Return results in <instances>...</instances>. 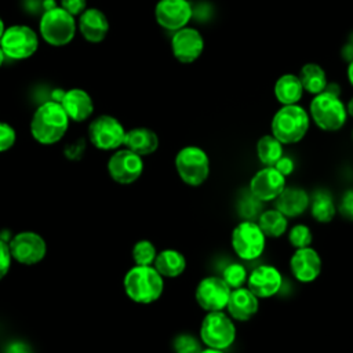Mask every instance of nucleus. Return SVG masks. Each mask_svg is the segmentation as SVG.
I'll return each mask as SVG.
<instances>
[{
	"label": "nucleus",
	"mask_w": 353,
	"mask_h": 353,
	"mask_svg": "<svg viewBox=\"0 0 353 353\" xmlns=\"http://www.w3.org/2000/svg\"><path fill=\"white\" fill-rule=\"evenodd\" d=\"M69 123L70 120L61 103L50 99L34 110L30 120V134L41 145H54L65 137Z\"/></svg>",
	"instance_id": "f257e3e1"
},
{
	"label": "nucleus",
	"mask_w": 353,
	"mask_h": 353,
	"mask_svg": "<svg viewBox=\"0 0 353 353\" xmlns=\"http://www.w3.org/2000/svg\"><path fill=\"white\" fill-rule=\"evenodd\" d=\"M123 287L127 296L142 305L156 302L164 291V277L150 266H132L124 276Z\"/></svg>",
	"instance_id": "f03ea898"
},
{
	"label": "nucleus",
	"mask_w": 353,
	"mask_h": 353,
	"mask_svg": "<svg viewBox=\"0 0 353 353\" xmlns=\"http://www.w3.org/2000/svg\"><path fill=\"white\" fill-rule=\"evenodd\" d=\"M310 116L309 113L295 105H283L274 114L270 123L272 135L277 138L283 145H292L302 141L309 130Z\"/></svg>",
	"instance_id": "7ed1b4c3"
},
{
	"label": "nucleus",
	"mask_w": 353,
	"mask_h": 353,
	"mask_svg": "<svg viewBox=\"0 0 353 353\" xmlns=\"http://www.w3.org/2000/svg\"><path fill=\"white\" fill-rule=\"evenodd\" d=\"M76 33V18L59 6L47 8L39 21V36L51 47L68 46Z\"/></svg>",
	"instance_id": "20e7f679"
},
{
	"label": "nucleus",
	"mask_w": 353,
	"mask_h": 353,
	"mask_svg": "<svg viewBox=\"0 0 353 353\" xmlns=\"http://www.w3.org/2000/svg\"><path fill=\"white\" fill-rule=\"evenodd\" d=\"M309 116L320 130L334 132L345 125L347 112L346 105L341 101L339 95L323 91L312 99Z\"/></svg>",
	"instance_id": "39448f33"
},
{
	"label": "nucleus",
	"mask_w": 353,
	"mask_h": 353,
	"mask_svg": "<svg viewBox=\"0 0 353 353\" xmlns=\"http://www.w3.org/2000/svg\"><path fill=\"white\" fill-rule=\"evenodd\" d=\"M175 170L179 179L192 188L203 185L210 175V159L204 149L188 145L175 154Z\"/></svg>",
	"instance_id": "423d86ee"
},
{
	"label": "nucleus",
	"mask_w": 353,
	"mask_h": 353,
	"mask_svg": "<svg viewBox=\"0 0 353 353\" xmlns=\"http://www.w3.org/2000/svg\"><path fill=\"white\" fill-rule=\"evenodd\" d=\"M200 341L207 347L226 350L236 339L233 319L223 310L207 312L200 324Z\"/></svg>",
	"instance_id": "0eeeda50"
},
{
	"label": "nucleus",
	"mask_w": 353,
	"mask_h": 353,
	"mask_svg": "<svg viewBox=\"0 0 353 353\" xmlns=\"http://www.w3.org/2000/svg\"><path fill=\"white\" fill-rule=\"evenodd\" d=\"M39 33L28 25H11L6 28L0 47L6 55V59L23 61L33 57L39 48Z\"/></svg>",
	"instance_id": "6e6552de"
},
{
	"label": "nucleus",
	"mask_w": 353,
	"mask_h": 353,
	"mask_svg": "<svg viewBox=\"0 0 353 353\" xmlns=\"http://www.w3.org/2000/svg\"><path fill=\"white\" fill-rule=\"evenodd\" d=\"M230 244L234 254L244 261H254L259 258L266 245V236L256 222L244 219L239 222L230 236Z\"/></svg>",
	"instance_id": "1a4fd4ad"
},
{
	"label": "nucleus",
	"mask_w": 353,
	"mask_h": 353,
	"mask_svg": "<svg viewBox=\"0 0 353 353\" xmlns=\"http://www.w3.org/2000/svg\"><path fill=\"white\" fill-rule=\"evenodd\" d=\"M125 128L110 114H101L88 124V139L99 150H116L124 143Z\"/></svg>",
	"instance_id": "9d476101"
},
{
	"label": "nucleus",
	"mask_w": 353,
	"mask_h": 353,
	"mask_svg": "<svg viewBox=\"0 0 353 353\" xmlns=\"http://www.w3.org/2000/svg\"><path fill=\"white\" fill-rule=\"evenodd\" d=\"M232 288L218 276L203 277L194 290L197 305L205 312L226 309Z\"/></svg>",
	"instance_id": "9b49d317"
},
{
	"label": "nucleus",
	"mask_w": 353,
	"mask_h": 353,
	"mask_svg": "<svg viewBox=\"0 0 353 353\" xmlns=\"http://www.w3.org/2000/svg\"><path fill=\"white\" fill-rule=\"evenodd\" d=\"M11 258L22 265H34L47 254L46 240L34 232H19L8 243Z\"/></svg>",
	"instance_id": "f8f14e48"
},
{
	"label": "nucleus",
	"mask_w": 353,
	"mask_h": 353,
	"mask_svg": "<svg viewBox=\"0 0 353 353\" xmlns=\"http://www.w3.org/2000/svg\"><path fill=\"white\" fill-rule=\"evenodd\" d=\"M108 172L114 182L120 185H130L142 175L143 160L139 154L127 148L119 149L108 161Z\"/></svg>",
	"instance_id": "ddd939ff"
},
{
	"label": "nucleus",
	"mask_w": 353,
	"mask_h": 353,
	"mask_svg": "<svg viewBox=\"0 0 353 353\" xmlns=\"http://www.w3.org/2000/svg\"><path fill=\"white\" fill-rule=\"evenodd\" d=\"M193 8L188 0H159L154 7L156 22L171 32L188 26Z\"/></svg>",
	"instance_id": "4468645a"
},
{
	"label": "nucleus",
	"mask_w": 353,
	"mask_h": 353,
	"mask_svg": "<svg viewBox=\"0 0 353 353\" xmlns=\"http://www.w3.org/2000/svg\"><path fill=\"white\" fill-rule=\"evenodd\" d=\"M171 51L181 63H193L204 51V39L197 29L185 26L174 32L171 37Z\"/></svg>",
	"instance_id": "2eb2a0df"
},
{
	"label": "nucleus",
	"mask_w": 353,
	"mask_h": 353,
	"mask_svg": "<svg viewBox=\"0 0 353 353\" xmlns=\"http://www.w3.org/2000/svg\"><path fill=\"white\" fill-rule=\"evenodd\" d=\"M285 188V176L274 167H263L250 181V193L259 201H274Z\"/></svg>",
	"instance_id": "dca6fc26"
},
{
	"label": "nucleus",
	"mask_w": 353,
	"mask_h": 353,
	"mask_svg": "<svg viewBox=\"0 0 353 353\" xmlns=\"http://www.w3.org/2000/svg\"><path fill=\"white\" fill-rule=\"evenodd\" d=\"M283 285L280 270L272 265L256 266L247 277L248 290L259 299L274 296Z\"/></svg>",
	"instance_id": "f3484780"
},
{
	"label": "nucleus",
	"mask_w": 353,
	"mask_h": 353,
	"mask_svg": "<svg viewBox=\"0 0 353 353\" xmlns=\"http://www.w3.org/2000/svg\"><path fill=\"white\" fill-rule=\"evenodd\" d=\"M321 258L312 247L296 248L290 258V270L302 284L313 283L321 273Z\"/></svg>",
	"instance_id": "a211bd4d"
},
{
	"label": "nucleus",
	"mask_w": 353,
	"mask_h": 353,
	"mask_svg": "<svg viewBox=\"0 0 353 353\" xmlns=\"http://www.w3.org/2000/svg\"><path fill=\"white\" fill-rule=\"evenodd\" d=\"M109 28L108 17L97 7H87L77 17V30L88 43L98 44L103 41L109 33Z\"/></svg>",
	"instance_id": "6ab92c4d"
},
{
	"label": "nucleus",
	"mask_w": 353,
	"mask_h": 353,
	"mask_svg": "<svg viewBox=\"0 0 353 353\" xmlns=\"http://www.w3.org/2000/svg\"><path fill=\"white\" fill-rule=\"evenodd\" d=\"M59 103L70 121H85L94 113V101L83 88L76 87L65 91Z\"/></svg>",
	"instance_id": "aec40b11"
},
{
	"label": "nucleus",
	"mask_w": 353,
	"mask_h": 353,
	"mask_svg": "<svg viewBox=\"0 0 353 353\" xmlns=\"http://www.w3.org/2000/svg\"><path fill=\"white\" fill-rule=\"evenodd\" d=\"M259 309V298H256L248 287H239L230 291L226 305L228 314L236 321L251 320Z\"/></svg>",
	"instance_id": "412c9836"
},
{
	"label": "nucleus",
	"mask_w": 353,
	"mask_h": 353,
	"mask_svg": "<svg viewBox=\"0 0 353 353\" xmlns=\"http://www.w3.org/2000/svg\"><path fill=\"white\" fill-rule=\"evenodd\" d=\"M310 197L306 190L298 186H285L274 199V208L287 218H296L309 208Z\"/></svg>",
	"instance_id": "4be33fe9"
},
{
	"label": "nucleus",
	"mask_w": 353,
	"mask_h": 353,
	"mask_svg": "<svg viewBox=\"0 0 353 353\" xmlns=\"http://www.w3.org/2000/svg\"><path fill=\"white\" fill-rule=\"evenodd\" d=\"M127 149L142 156H149L154 153L159 148V137L157 134L146 127H135L125 131L124 143Z\"/></svg>",
	"instance_id": "5701e85b"
},
{
	"label": "nucleus",
	"mask_w": 353,
	"mask_h": 353,
	"mask_svg": "<svg viewBox=\"0 0 353 353\" xmlns=\"http://www.w3.org/2000/svg\"><path fill=\"white\" fill-rule=\"evenodd\" d=\"M153 268L167 279H175L181 276L186 269L185 255L174 248H165L157 252L153 262Z\"/></svg>",
	"instance_id": "b1692460"
},
{
	"label": "nucleus",
	"mask_w": 353,
	"mask_h": 353,
	"mask_svg": "<svg viewBox=\"0 0 353 353\" xmlns=\"http://www.w3.org/2000/svg\"><path fill=\"white\" fill-rule=\"evenodd\" d=\"M273 92L281 105H295L302 99L303 87L296 74L284 73L276 80Z\"/></svg>",
	"instance_id": "393cba45"
},
{
	"label": "nucleus",
	"mask_w": 353,
	"mask_h": 353,
	"mask_svg": "<svg viewBox=\"0 0 353 353\" xmlns=\"http://www.w3.org/2000/svg\"><path fill=\"white\" fill-rule=\"evenodd\" d=\"M298 77L303 87V91L312 95H317L325 91V87L328 84L325 70L319 63H314V62L305 63L301 68Z\"/></svg>",
	"instance_id": "a878e982"
},
{
	"label": "nucleus",
	"mask_w": 353,
	"mask_h": 353,
	"mask_svg": "<svg viewBox=\"0 0 353 353\" xmlns=\"http://www.w3.org/2000/svg\"><path fill=\"white\" fill-rule=\"evenodd\" d=\"M309 208L313 219L320 223H328L335 218L336 207L332 196L325 190H317L309 201Z\"/></svg>",
	"instance_id": "bb28decb"
},
{
	"label": "nucleus",
	"mask_w": 353,
	"mask_h": 353,
	"mask_svg": "<svg viewBox=\"0 0 353 353\" xmlns=\"http://www.w3.org/2000/svg\"><path fill=\"white\" fill-rule=\"evenodd\" d=\"M258 226L261 228V230L263 232V234L266 237L277 239V237L283 236L287 232L288 218L285 215H283L276 208L266 210V211H262L259 214Z\"/></svg>",
	"instance_id": "cd10ccee"
},
{
	"label": "nucleus",
	"mask_w": 353,
	"mask_h": 353,
	"mask_svg": "<svg viewBox=\"0 0 353 353\" xmlns=\"http://www.w3.org/2000/svg\"><path fill=\"white\" fill-rule=\"evenodd\" d=\"M256 156L265 167H273L284 156L283 143L272 134H266L256 142Z\"/></svg>",
	"instance_id": "c85d7f7f"
},
{
	"label": "nucleus",
	"mask_w": 353,
	"mask_h": 353,
	"mask_svg": "<svg viewBox=\"0 0 353 353\" xmlns=\"http://www.w3.org/2000/svg\"><path fill=\"white\" fill-rule=\"evenodd\" d=\"M132 259L135 265H141V266H150L153 265L156 255H157V250L154 247V244L149 240H139L134 244L132 251H131Z\"/></svg>",
	"instance_id": "c756f323"
},
{
	"label": "nucleus",
	"mask_w": 353,
	"mask_h": 353,
	"mask_svg": "<svg viewBox=\"0 0 353 353\" xmlns=\"http://www.w3.org/2000/svg\"><path fill=\"white\" fill-rule=\"evenodd\" d=\"M221 277L232 290H234L239 287H244V284H247L248 273L244 265L239 262H232L223 268Z\"/></svg>",
	"instance_id": "7c9ffc66"
},
{
	"label": "nucleus",
	"mask_w": 353,
	"mask_h": 353,
	"mask_svg": "<svg viewBox=\"0 0 353 353\" xmlns=\"http://www.w3.org/2000/svg\"><path fill=\"white\" fill-rule=\"evenodd\" d=\"M313 241V234L309 226L303 223L294 225L288 232V243L296 250V248H305L310 247Z\"/></svg>",
	"instance_id": "2f4dec72"
},
{
	"label": "nucleus",
	"mask_w": 353,
	"mask_h": 353,
	"mask_svg": "<svg viewBox=\"0 0 353 353\" xmlns=\"http://www.w3.org/2000/svg\"><path fill=\"white\" fill-rule=\"evenodd\" d=\"M172 349L175 353H200L203 350L201 342L192 334H178L172 339Z\"/></svg>",
	"instance_id": "473e14b6"
},
{
	"label": "nucleus",
	"mask_w": 353,
	"mask_h": 353,
	"mask_svg": "<svg viewBox=\"0 0 353 353\" xmlns=\"http://www.w3.org/2000/svg\"><path fill=\"white\" fill-rule=\"evenodd\" d=\"M17 141L14 127L6 121H0V153L10 150Z\"/></svg>",
	"instance_id": "72a5a7b5"
},
{
	"label": "nucleus",
	"mask_w": 353,
	"mask_h": 353,
	"mask_svg": "<svg viewBox=\"0 0 353 353\" xmlns=\"http://www.w3.org/2000/svg\"><path fill=\"white\" fill-rule=\"evenodd\" d=\"M338 212L342 218L353 221V189H347L338 204Z\"/></svg>",
	"instance_id": "f704fd0d"
},
{
	"label": "nucleus",
	"mask_w": 353,
	"mask_h": 353,
	"mask_svg": "<svg viewBox=\"0 0 353 353\" xmlns=\"http://www.w3.org/2000/svg\"><path fill=\"white\" fill-rule=\"evenodd\" d=\"M59 7L77 18L88 6L87 0H59Z\"/></svg>",
	"instance_id": "c9c22d12"
},
{
	"label": "nucleus",
	"mask_w": 353,
	"mask_h": 353,
	"mask_svg": "<svg viewBox=\"0 0 353 353\" xmlns=\"http://www.w3.org/2000/svg\"><path fill=\"white\" fill-rule=\"evenodd\" d=\"M11 266V252L8 244L0 239V280L8 273Z\"/></svg>",
	"instance_id": "e433bc0d"
},
{
	"label": "nucleus",
	"mask_w": 353,
	"mask_h": 353,
	"mask_svg": "<svg viewBox=\"0 0 353 353\" xmlns=\"http://www.w3.org/2000/svg\"><path fill=\"white\" fill-rule=\"evenodd\" d=\"M281 175H284L285 178L288 175H291L294 172V161L291 157H287V156H283L274 165H273Z\"/></svg>",
	"instance_id": "4c0bfd02"
},
{
	"label": "nucleus",
	"mask_w": 353,
	"mask_h": 353,
	"mask_svg": "<svg viewBox=\"0 0 353 353\" xmlns=\"http://www.w3.org/2000/svg\"><path fill=\"white\" fill-rule=\"evenodd\" d=\"M342 58H343L345 61H347V62L353 61V33H352V36L349 37L347 43L342 47Z\"/></svg>",
	"instance_id": "58836bf2"
},
{
	"label": "nucleus",
	"mask_w": 353,
	"mask_h": 353,
	"mask_svg": "<svg viewBox=\"0 0 353 353\" xmlns=\"http://www.w3.org/2000/svg\"><path fill=\"white\" fill-rule=\"evenodd\" d=\"M347 80H349L350 85L353 87V61H350L349 66H347Z\"/></svg>",
	"instance_id": "ea45409f"
},
{
	"label": "nucleus",
	"mask_w": 353,
	"mask_h": 353,
	"mask_svg": "<svg viewBox=\"0 0 353 353\" xmlns=\"http://www.w3.org/2000/svg\"><path fill=\"white\" fill-rule=\"evenodd\" d=\"M346 112H347V114H349L350 117H353V98L347 102V105H346Z\"/></svg>",
	"instance_id": "a19ab883"
},
{
	"label": "nucleus",
	"mask_w": 353,
	"mask_h": 353,
	"mask_svg": "<svg viewBox=\"0 0 353 353\" xmlns=\"http://www.w3.org/2000/svg\"><path fill=\"white\" fill-rule=\"evenodd\" d=\"M200 353H225V350H218V349H211V347H205L203 349Z\"/></svg>",
	"instance_id": "79ce46f5"
},
{
	"label": "nucleus",
	"mask_w": 353,
	"mask_h": 353,
	"mask_svg": "<svg viewBox=\"0 0 353 353\" xmlns=\"http://www.w3.org/2000/svg\"><path fill=\"white\" fill-rule=\"evenodd\" d=\"M4 30H6V25H4V21H3V18L0 17V39H1L3 33H4Z\"/></svg>",
	"instance_id": "37998d69"
},
{
	"label": "nucleus",
	"mask_w": 353,
	"mask_h": 353,
	"mask_svg": "<svg viewBox=\"0 0 353 353\" xmlns=\"http://www.w3.org/2000/svg\"><path fill=\"white\" fill-rule=\"evenodd\" d=\"M4 61H6V55H4V52H3V50H1V47H0V68L3 66Z\"/></svg>",
	"instance_id": "c03bdc74"
},
{
	"label": "nucleus",
	"mask_w": 353,
	"mask_h": 353,
	"mask_svg": "<svg viewBox=\"0 0 353 353\" xmlns=\"http://www.w3.org/2000/svg\"><path fill=\"white\" fill-rule=\"evenodd\" d=\"M352 139H353V130H352Z\"/></svg>",
	"instance_id": "a18cd8bd"
}]
</instances>
